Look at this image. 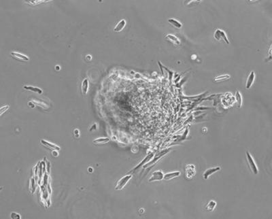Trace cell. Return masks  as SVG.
Wrapping results in <instances>:
<instances>
[{"label":"cell","instance_id":"12","mask_svg":"<svg viewBox=\"0 0 272 219\" xmlns=\"http://www.w3.org/2000/svg\"><path fill=\"white\" fill-rule=\"evenodd\" d=\"M220 167H212V168H209L206 169V171L204 172V174H203V177H204V180H207L209 178L216 172H219L220 170Z\"/></svg>","mask_w":272,"mask_h":219},{"label":"cell","instance_id":"22","mask_svg":"<svg viewBox=\"0 0 272 219\" xmlns=\"http://www.w3.org/2000/svg\"><path fill=\"white\" fill-rule=\"evenodd\" d=\"M23 89L25 90H27V91L36 93H38V94H40V95L42 94V93H43L42 90L41 89L38 88V87H33V86H24Z\"/></svg>","mask_w":272,"mask_h":219},{"label":"cell","instance_id":"9","mask_svg":"<svg viewBox=\"0 0 272 219\" xmlns=\"http://www.w3.org/2000/svg\"><path fill=\"white\" fill-rule=\"evenodd\" d=\"M164 174L161 170H157V171H155L153 173L152 176L148 180V182H152L155 181H161L163 180Z\"/></svg>","mask_w":272,"mask_h":219},{"label":"cell","instance_id":"7","mask_svg":"<svg viewBox=\"0 0 272 219\" xmlns=\"http://www.w3.org/2000/svg\"><path fill=\"white\" fill-rule=\"evenodd\" d=\"M40 193H41V199H42V202H44V203H47V205L48 206L50 205V201L49 200V192L48 190L47 189V186L45 185H41L40 186Z\"/></svg>","mask_w":272,"mask_h":219},{"label":"cell","instance_id":"2","mask_svg":"<svg viewBox=\"0 0 272 219\" xmlns=\"http://www.w3.org/2000/svg\"><path fill=\"white\" fill-rule=\"evenodd\" d=\"M169 151H170L169 149H167V150H164L163 151L160 152L159 154H156L154 158H153L149 162H148V163L145 164L144 166H143V168L146 169V168H148V167H150L153 166L154 165H155L158 161H159L163 156H165V154L169 153Z\"/></svg>","mask_w":272,"mask_h":219},{"label":"cell","instance_id":"15","mask_svg":"<svg viewBox=\"0 0 272 219\" xmlns=\"http://www.w3.org/2000/svg\"><path fill=\"white\" fill-rule=\"evenodd\" d=\"M89 79L84 78L81 84V92L83 96H86L87 92L89 91Z\"/></svg>","mask_w":272,"mask_h":219},{"label":"cell","instance_id":"23","mask_svg":"<svg viewBox=\"0 0 272 219\" xmlns=\"http://www.w3.org/2000/svg\"><path fill=\"white\" fill-rule=\"evenodd\" d=\"M110 141V139L108 138H99L95 139L93 140V144H97V145H100V144H107Z\"/></svg>","mask_w":272,"mask_h":219},{"label":"cell","instance_id":"11","mask_svg":"<svg viewBox=\"0 0 272 219\" xmlns=\"http://www.w3.org/2000/svg\"><path fill=\"white\" fill-rule=\"evenodd\" d=\"M256 78V75L254 71H252L249 74V75L248 76L247 79H246V89H250L251 87H252V85L255 82Z\"/></svg>","mask_w":272,"mask_h":219},{"label":"cell","instance_id":"8","mask_svg":"<svg viewBox=\"0 0 272 219\" xmlns=\"http://www.w3.org/2000/svg\"><path fill=\"white\" fill-rule=\"evenodd\" d=\"M10 55H11L12 57L15 60L20 61V62L26 63L29 61V58L27 56L23 55V54L20 53L19 52H11Z\"/></svg>","mask_w":272,"mask_h":219},{"label":"cell","instance_id":"6","mask_svg":"<svg viewBox=\"0 0 272 219\" xmlns=\"http://www.w3.org/2000/svg\"><path fill=\"white\" fill-rule=\"evenodd\" d=\"M165 39L169 43L172 44L175 47H179L181 45V41L175 35L171 33H168L165 35Z\"/></svg>","mask_w":272,"mask_h":219},{"label":"cell","instance_id":"19","mask_svg":"<svg viewBox=\"0 0 272 219\" xmlns=\"http://www.w3.org/2000/svg\"><path fill=\"white\" fill-rule=\"evenodd\" d=\"M216 205L217 203L216 202V201L210 200V202L207 203L206 205L205 206V210H206L207 212H213L215 208H216Z\"/></svg>","mask_w":272,"mask_h":219},{"label":"cell","instance_id":"18","mask_svg":"<svg viewBox=\"0 0 272 219\" xmlns=\"http://www.w3.org/2000/svg\"><path fill=\"white\" fill-rule=\"evenodd\" d=\"M168 22L171 26L175 27L177 29H182V27H183V24H182L181 22L176 19H172V18H171V19H169Z\"/></svg>","mask_w":272,"mask_h":219},{"label":"cell","instance_id":"26","mask_svg":"<svg viewBox=\"0 0 272 219\" xmlns=\"http://www.w3.org/2000/svg\"><path fill=\"white\" fill-rule=\"evenodd\" d=\"M11 218H18V219H20V215L19 214H17V213H15V212H12L11 214Z\"/></svg>","mask_w":272,"mask_h":219},{"label":"cell","instance_id":"16","mask_svg":"<svg viewBox=\"0 0 272 219\" xmlns=\"http://www.w3.org/2000/svg\"><path fill=\"white\" fill-rule=\"evenodd\" d=\"M38 182L36 181V180L33 176V177H31L30 178V184H29V189L30 191L32 193V194H33L36 190L37 187L38 186Z\"/></svg>","mask_w":272,"mask_h":219},{"label":"cell","instance_id":"24","mask_svg":"<svg viewBox=\"0 0 272 219\" xmlns=\"http://www.w3.org/2000/svg\"><path fill=\"white\" fill-rule=\"evenodd\" d=\"M9 108H10V105H4V106L2 107L1 109H0V115L3 114L4 112L7 111V110L9 109Z\"/></svg>","mask_w":272,"mask_h":219},{"label":"cell","instance_id":"1","mask_svg":"<svg viewBox=\"0 0 272 219\" xmlns=\"http://www.w3.org/2000/svg\"><path fill=\"white\" fill-rule=\"evenodd\" d=\"M213 37H214V40L216 41H218V42H221V41H222V42H225L227 44H230L229 38H227V35L226 34L225 32L220 29H216L215 30Z\"/></svg>","mask_w":272,"mask_h":219},{"label":"cell","instance_id":"20","mask_svg":"<svg viewBox=\"0 0 272 219\" xmlns=\"http://www.w3.org/2000/svg\"><path fill=\"white\" fill-rule=\"evenodd\" d=\"M231 78L230 75H228V74H224V75H220L219 76H216L214 77V79H213V81L214 82H216V83H219V82H222L226 81H228Z\"/></svg>","mask_w":272,"mask_h":219},{"label":"cell","instance_id":"3","mask_svg":"<svg viewBox=\"0 0 272 219\" xmlns=\"http://www.w3.org/2000/svg\"><path fill=\"white\" fill-rule=\"evenodd\" d=\"M246 159H247V162H248V165L249 168L250 169L251 171L252 172V173L255 175H257L258 174V167L256 166V164L255 163V160H254V158L252 156L249 151H246Z\"/></svg>","mask_w":272,"mask_h":219},{"label":"cell","instance_id":"14","mask_svg":"<svg viewBox=\"0 0 272 219\" xmlns=\"http://www.w3.org/2000/svg\"><path fill=\"white\" fill-rule=\"evenodd\" d=\"M180 176V172L178 171L168 172V173L164 174L163 179L165 180H171L174 178H176L179 177Z\"/></svg>","mask_w":272,"mask_h":219},{"label":"cell","instance_id":"13","mask_svg":"<svg viewBox=\"0 0 272 219\" xmlns=\"http://www.w3.org/2000/svg\"><path fill=\"white\" fill-rule=\"evenodd\" d=\"M40 143H41V144H42V145H43L44 146H45L46 148L50 149V150L57 151H59L61 150V148L59 147V146H57V145H56V144H55L50 143V142H49V141H48L47 140H40Z\"/></svg>","mask_w":272,"mask_h":219},{"label":"cell","instance_id":"5","mask_svg":"<svg viewBox=\"0 0 272 219\" xmlns=\"http://www.w3.org/2000/svg\"><path fill=\"white\" fill-rule=\"evenodd\" d=\"M185 174L187 180L193 178L196 174L195 166L193 164H188L185 167Z\"/></svg>","mask_w":272,"mask_h":219},{"label":"cell","instance_id":"4","mask_svg":"<svg viewBox=\"0 0 272 219\" xmlns=\"http://www.w3.org/2000/svg\"><path fill=\"white\" fill-rule=\"evenodd\" d=\"M133 175L132 174H127L126 176L122 177L121 178L119 179L116 182V185H115L114 189L115 190H122L123 188L126 186L127 184L129 182V180L132 178Z\"/></svg>","mask_w":272,"mask_h":219},{"label":"cell","instance_id":"25","mask_svg":"<svg viewBox=\"0 0 272 219\" xmlns=\"http://www.w3.org/2000/svg\"><path fill=\"white\" fill-rule=\"evenodd\" d=\"M44 160L46 161L45 163H46V169H47V172L48 174H49L50 173V162L47 161V159L46 157H44Z\"/></svg>","mask_w":272,"mask_h":219},{"label":"cell","instance_id":"21","mask_svg":"<svg viewBox=\"0 0 272 219\" xmlns=\"http://www.w3.org/2000/svg\"><path fill=\"white\" fill-rule=\"evenodd\" d=\"M235 100L236 102H237V108H240L242 107V104H243V98H242V95L241 94V93L239 91H237L235 93Z\"/></svg>","mask_w":272,"mask_h":219},{"label":"cell","instance_id":"17","mask_svg":"<svg viewBox=\"0 0 272 219\" xmlns=\"http://www.w3.org/2000/svg\"><path fill=\"white\" fill-rule=\"evenodd\" d=\"M126 24H127V22L125 19L120 20L114 27V32L119 33V32H121V31H122L123 29H124L125 27L126 26Z\"/></svg>","mask_w":272,"mask_h":219},{"label":"cell","instance_id":"27","mask_svg":"<svg viewBox=\"0 0 272 219\" xmlns=\"http://www.w3.org/2000/svg\"><path fill=\"white\" fill-rule=\"evenodd\" d=\"M59 155L57 151H53V157H57Z\"/></svg>","mask_w":272,"mask_h":219},{"label":"cell","instance_id":"10","mask_svg":"<svg viewBox=\"0 0 272 219\" xmlns=\"http://www.w3.org/2000/svg\"><path fill=\"white\" fill-rule=\"evenodd\" d=\"M154 155H155V154H154V153H150L149 154H148L147 156H146L144 159H143V161H141L140 163L137 166H136L135 167H134V168L132 169L131 170V171L129 172V174L131 173H133V172H135L136 170H138L139 168H140L141 167H143L144 166L145 164H146L147 163H148V162H149L151 159H152L153 158V157Z\"/></svg>","mask_w":272,"mask_h":219}]
</instances>
